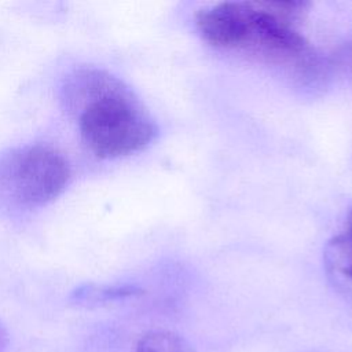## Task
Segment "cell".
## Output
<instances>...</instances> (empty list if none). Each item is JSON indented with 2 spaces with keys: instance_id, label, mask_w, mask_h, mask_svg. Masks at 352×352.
Masks as SVG:
<instances>
[{
  "instance_id": "cell-1",
  "label": "cell",
  "mask_w": 352,
  "mask_h": 352,
  "mask_svg": "<svg viewBox=\"0 0 352 352\" xmlns=\"http://www.w3.org/2000/svg\"><path fill=\"white\" fill-rule=\"evenodd\" d=\"M60 94L65 109L76 117L84 144L99 158L138 153L157 135V125L138 95L103 69L73 70Z\"/></svg>"
},
{
  "instance_id": "cell-2",
  "label": "cell",
  "mask_w": 352,
  "mask_h": 352,
  "mask_svg": "<svg viewBox=\"0 0 352 352\" xmlns=\"http://www.w3.org/2000/svg\"><path fill=\"white\" fill-rule=\"evenodd\" d=\"M300 1H228L195 14L202 38L216 48L245 52L263 62L294 72H315L316 56L294 28L302 12Z\"/></svg>"
},
{
  "instance_id": "cell-3",
  "label": "cell",
  "mask_w": 352,
  "mask_h": 352,
  "mask_svg": "<svg viewBox=\"0 0 352 352\" xmlns=\"http://www.w3.org/2000/svg\"><path fill=\"white\" fill-rule=\"evenodd\" d=\"M70 166L65 155L48 144H28L0 158V199L19 209L40 208L66 188Z\"/></svg>"
},
{
  "instance_id": "cell-4",
  "label": "cell",
  "mask_w": 352,
  "mask_h": 352,
  "mask_svg": "<svg viewBox=\"0 0 352 352\" xmlns=\"http://www.w3.org/2000/svg\"><path fill=\"white\" fill-rule=\"evenodd\" d=\"M324 265L333 283L352 297V209L324 249Z\"/></svg>"
},
{
  "instance_id": "cell-5",
  "label": "cell",
  "mask_w": 352,
  "mask_h": 352,
  "mask_svg": "<svg viewBox=\"0 0 352 352\" xmlns=\"http://www.w3.org/2000/svg\"><path fill=\"white\" fill-rule=\"evenodd\" d=\"M135 352H195L179 334L166 330H155L144 334L136 344Z\"/></svg>"
},
{
  "instance_id": "cell-6",
  "label": "cell",
  "mask_w": 352,
  "mask_h": 352,
  "mask_svg": "<svg viewBox=\"0 0 352 352\" xmlns=\"http://www.w3.org/2000/svg\"><path fill=\"white\" fill-rule=\"evenodd\" d=\"M6 345H7V333L3 329V326L0 324V352H3Z\"/></svg>"
}]
</instances>
